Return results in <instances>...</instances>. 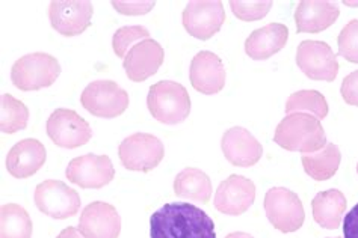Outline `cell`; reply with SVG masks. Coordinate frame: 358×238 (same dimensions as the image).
Masks as SVG:
<instances>
[{
    "label": "cell",
    "mask_w": 358,
    "mask_h": 238,
    "mask_svg": "<svg viewBox=\"0 0 358 238\" xmlns=\"http://www.w3.org/2000/svg\"><path fill=\"white\" fill-rule=\"evenodd\" d=\"M150 238H216L215 223L192 204H165L150 217Z\"/></svg>",
    "instance_id": "6da1fadb"
},
{
    "label": "cell",
    "mask_w": 358,
    "mask_h": 238,
    "mask_svg": "<svg viewBox=\"0 0 358 238\" xmlns=\"http://www.w3.org/2000/svg\"><path fill=\"white\" fill-rule=\"evenodd\" d=\"M274 142L281 148L301 154H312L328 144L322 124L310 113L286 115L277 126Z\"/></svg>",
    "instance_id": "7a4b0ae2"
},
{
    "label": "cell",
    "mask_w": 358,
    "mask_h": 238,
    "mask_svg": "<svg viewBox=\"0 0 358 238\" xmlns=\"http://www.w3.org/2000/svg\"><path fill=\"white\" fill-rule=\"evenodd\" d=\"M147 106L156 121L166 126H176L189 117L191 98L183 84L162 80L148 89Z\"/></svg>",
    "instance_id": "3957f363"
},
{
    "label": "cell",
    "mask_w": 358,
    "mask_h": 238,
    "mask_svg": "<svg viewBox=\"0 0 358 238\" xmlns=\"http://www.w3.org/2000/svg\"><path fill=\"white\" fill-rule=\"evenodd\" d=\"M61 74V65L49 53H31L15 61L11 68V82L22 91L49 88Z\"/></svg>",
    "instance_id": "277c9868"
},
{
    "label": "cell",
    "mask_w": 358,
    "mask_h": 238,
    "mask_svg": "<svg viewBox=\"0 0 358 238\" xmlns=\"http://www.w3.org/2000/svg\"><path fill=\"white\" fill-rule=\"evenodd\" d=\"M265 213L271 225L281 232H295L304 223V205L286 187H272L265 196Z\"/></svg>",
    "instance_id": "5b68a950"
},
{
    "label": "cell",
    "mask_w": 358,
    "mask_h": 238,
    "mask_svg": "<svg viewBox=\"0 0 358 238\" xmlns=\"http://www.w3.org/2000/svg\"><path fill=\"white\" fill-rule=\"evenodd\" d=\"M82 106L97 118L112 119L124 113L129 94L112 80L91 82L80 95Z\"/></svg>",
    "instance_id": "8992f818"
},
{
    "label": "cell",
    "mask_w": 358,
    "mask_h": 238,
    "mask_svg": "<svg viewBox=\"0 0 358 238\" xmlns=\"http://www.w3.org/2000/svg\"><path fill=\"white\" fill-rule=\"evenodd\" d=\"M118 156L122 166L136 172H148L159 166L165 156L164 144L148 133H135L120 144Z\"/></svg>",
    "instance_id": "52a82bcc"
},
{
    "label": "cell",
    "mask_w": 358,
    "mask_h": 238,
    "mask_svg": "<svg viewBox=\"0 0 358 238\" xmlns=\"http://www.w3.org/2000/svg\"><path fill=\"white\" fill-rule=\"evenodd\" d=\"M35 205L45 216L53 218H69L80 209V196L62 181L47 179L35 188Z\"/></svg>",
    "instance_id": "ba28073f"
},
{
    "label": "cell",
    "mask_w": 358,
    "mask_h": 238,
    "mask_svg": "<svg viewBox=\"0 0 358 238\" xmlns=\"http://www.w3.org/2000/svg\"><path fill=\"white\" fill-rule=\"evenodd\" d=\"M182 20L191 36L201 41L210 40L225 22L224 5L220 0H192L186 5Z\"/></svg>",
    "instance_id": "9c48e42d"
},
{
    "label": "cell",
    "mask_w": 358,
    "mask_h": 238,
    "mask_svg": "<svg viewBox=\"0 0 358 238\" xmlns=\"http://www.w3.org/2000/svg\"><path fill=\"white\" fill-rule=\"evenodd\" d=\"M47 136L61 148H79L92 137L90 124L70 109H56L47 119Z\"/></svg>",
    "instance_id": "30bf717a"
},
{
    "label": "cell",
    "mask_w": 358,
    "mask_h": 238,
    "mask_svg": "<svg viewBox=\"0 0 358 238\" xmlns=\"http://www.w3.org/2000/svg\"><path fill=\"white\" fill-rule=\"evenodd\" d=\"M296 65L308 79L334 82L338 74L337 54L324 41H303L296 50Z\"/></svg>",
    "instance_id": "8fae6325"
},
{
    "label": "cell",
    "mask_w": 358,
    "mask_h": 238,
    "mask_svg": "<svg viewBox=\"0 0 358 238\" xmlns=\"http://www.w3.org/2000/svg\"><path fill=\"white\" fill-rule=\"evenodd\" d=\"M92 3L88 0H53L49 20L53 29L64 36H76L91 24Z\"/></svg>",
    "instance_id": "7c38bea8"
},
{
    "label": "cell",
    "mask_w": 358,
    "mask_h": 238,
    "mask_svg": "<svg viewBox=\"0 0 358 238\" xmlns=\"http://www.w3.org/2000/svg\"><path fill=\"white\" fill-rule=\"evenodd\" d=\"M65 175L82 188H101L114 179L115 169L108 156L85 154L70 161Z\"/></svg>",
    "instance_id": "4fadbf2b"
},
{
    "label": "cell",
    "mask_w": 358,
    "mask_h": 238,
    "mask_svg": "<svg viewBox=\"0 0 358 238\" xmlns=\"http://www.w3.org/2000/svg\"><path fill=\"white\" fill-rule=\"evenodd\" d=\"M256 201V186L250 178L230 175L215 195V208L227 216H241Z\"/></svg>",
    "instance_id": "5bb4252c"
},
{
    "label": "cell",
    "mask_w": 358,
    "mask_h": 238,
    "mask_svg": "<svg viewBox=\"0 0 358 238\" xmlns=\"http://www.w3.org/2000/svg\"><path fill=\"white\" fill-rule=\"evenodd\" d=\"M79 231L85 238H118L121 217L117 208L101 201L87 205L79 218Z\"/></svg>",
    "instance_id": "9a60e30c"
},
{
    "label": "cell",
    "mask_w": 358,
    "mask_h": 238,
    "mask_svg": "<svg viewBox=\"0 0 358 238\" xmlns=\"http://www.w3.org/2000/svg\"><path fill=\"white\" fill-rule=\"evenodd\" d=\"M164 56L162 45L148 38L131 47L122 61V66L131 82H144L157 73L164 64Z\"/></svg>",
    "instance_id": "2e32d148"
},
{
    "label": "cell",
    "mask_w": 358,
    "mask_h": 238,
    "mask_svg": "<svg viewBox=\"0 0 358 238\" xmlns=\"http://www.w3.org/2000/svg\"><path fill=\"white\" fill-rule=\"evenodd\" d=\"M221 149L233 166L251 168L259 163L263 156L260 142L243 127H233L224 133Z\"/></svg>",
    "instance_id": "e0dca14e"
},
{
    "label": "cell",
    "mask_w": 358,
    "mask_h": 238,
    "mask_svg": "<svg viewBox=\"0 0 358 238\" xmlns=\"http://www.w3.org/2000/svg\"><path fill=\"white\" fill-rule=\"evenodd\" d=\"M225 68L222 61L212 52H200L194 56L189 68L191 84L204 95H215L225 87Z\"/></svg>",
    "instance_id": "ac0fdd59"
},
{
    "label": "cell",
    "mask_w": 358,
    "mask_h": 238,
    "mask_svg": "<svg viewBox=\"0 0 358 238\" xmlns=\"http://www.w3.org/2000/svg\"><path fill=\"white\" fill-rule=\"evenodd\" d=\"M341 9L328 0H303L295 9L298 34H319L333 26Z\"/></svg>",
    "instance_id": "d6986e66"
},
{
    "label": "cell",
    "mask_w": 358,
    "mask_h": 238,
    "mask_svg": "<svg viewBox=\"0 0 358 238\" xmlns=\"http://www.w3.org/2000/svg\"><path fill=\"white\" fill-rule=\"evenodd\" d=\"M45 148L40 140L23 139L9 149L6 169L14 178H29L45 163Z\"/></svg>",
    "instance_id": "ffe728a7"
},
{
    "label": "cell",
    "mask_w": 358,
    "mask_h": 238,
    "mask_svg": "<svg viewBox=\"0 0 358 238\" xmlns=\"http://www.w3.org/2000/svg\"><path fill=\"white\" fill-rule=\"evenodd\" d=\"M289 40V29L281 23H269L254 31L245 41V53L254 61H266L278 53Z\"/></svg>",
    "instance_id": "44dd1931"
},
{
    "label": "cell",
    "mask_w": 358,
    "mask_h": 238,
    "mask_svg": "<svg viewBox=\"0 0 358 238\" xmlns=\"http://www.w3.org/2000/svg\"><path fill=\"white\" fill-rule=\"evenodd\" d=\"M346 205V198L341 190L331 188L319 192L312 202L315 222L325 230H337L343 221Z\"/></svg>",
    "instance_id": "7402d4cb"
},
{
    "label": "cell",
    "mask_w": 358,
    "mask_h": 238,
    "mask_svg": "<svg viewBox=\"0 0 358 238\" xmlns=\"http://www.w3.org/2000/svg\"><path fill=\"white\" fill-rule=\"evenodd\" d=\"M174 193L178 198L207 204L212 196V181L201 169L186 168L174 179Z\"/></svg>",
    "instance_id": "603a6c76"
},
{
    "label": "cell",
    "mask_w": 358,
    "mask_h": 238,
    "mask_svg": "<svg viewBox=\"0 0 358 238\" xmlns=\"http://www.w3.org/2000/svg\"><path fill=\"white\" fill-rule=\"evenodd\" d=\"M306 174L315 181H327L333 178L342 161L341 149L334 144H328L312 154H303L301 157Z\"/></svg>",
    "instance_id": "cb8c5ba5"
},
{
    "label": "cell",
    "mask_w": 358,
    "mask_h": 238,
    "mask_svg": "<svg viewBox=\"0 0 358 238\" xmlns=\"http://www.w3.org/2000/svg\"><path fill=\"white\" fill-rule=\"evenodd\" d=\"M32 221L26 209L18 204L0 208V238H31Z\"/></svg>",
    "instance_id": "d4e9b609"
},
{
    "label": "cell",
    "mask_w": 358,
    "mask_h": 238,
    "mask_svg": "<svg viewBox=\"0 0 358 238\" xmlns=\"http://www.w3.org/2000/svg\"><path fill=\"white\" fill-rule=\"evenodd\" d=\"M286 115L292 113H310L319 121L328 115V103L322 94L315 89H304L292 94L285 106Z\"/></svg>",
    "instance_id": "484cf974"
},
{
    "label": "cell",
    "mask_w": 358,
    "mask_h": 238,
    "mask_svg": "<svg viewBox=\"0 0 358 238\" xmlns=\"http://www.w3.org/2000/svg\"><path fill=\"white\" fill-rule=\"evenodd\" d=\"M27 121H29V110L20 100L6 92L0 95V130L2 133L13 135V133L22 131L27 127Z\"/></svg>",
    "instance_id": "4316f807"
},
{
    "label": "cell",
    "mask_w": 358,
    "mask_h": 238,
    "mask_svg": "<svg viewBox=\"0 0 358 238\" xmlns=\"http://www.w3.org/2000/svg\"><path fill=\"white\" fill-rule=\"evenodd\" d=\"M150 32L144 26H124L112 36V49H114L118 58H126L127 52L134 47L136 43L148 40Z\"/></svg>",
    "instance_id": "83f0119b"
},
{
    "label": "cell",
    "mask_w": 358,
    "mask_h": 238,
    "mask_svg": "<svg viewBox=\"0 0 358 238\" xmlns=\"http://www.w3.org/2000/svg\"><path fill=\"white\" fill-rule=\"evenodd\" d=\"M233 14L242 22H256L266 17L272 8L271 0H231Z\"/></svg>",
    "instance_id": "f1b7e54d"
},
{
    "label": "cell",
    "mask_w": 358,
    "mask_h": 238,
    "mask_svg": "<svg viewBox=\"0 0 358 238\" xmlns=\"http://www.w3.org/2000/svg\"><path fill=\"white\" fill-rule=\"evenodd\" d=\"M337 43V56H342L352 64H358V20H352L343 27Z\"/></svg>",
    "instance_id": "f546056e"
},
{
    "label": "cell",
    "mask_w": 358,
    "mask_h": 238,
    "mask_svg": "<svg viewBox=\"0 0 358 238\" xmlns=\"http://www.w3.org/2000/svg\"><path fill=\"white\" fill-rule=\"evenodd\" d=\"M155 2L152 0H114L112 6L115 11L124 15H143L152 11L155 8Z\"/></svg>",
    "instance_id": "4dcf8cb0"
},
{
    "label": "cell",
    "mask_w": 358,
    "mask_h": 238,
    "mask_svg": "<svg viewBox=\"0 0 358 238\" xmlns=\"http://www.w3.org/2000/svg\"><path fill=\"white\" fill-rule=\"evenodd\" d=\"M341 94L343 100L350 104V106L358 107V70L348 74L342 82Z\"/></svg>",
    "instance_id": "1f68e13d"
},
{
    "label": "cell",
    "mask_w": 358,
    "mask_h": 238,
    "mask_svg": "<svg viewBox=\"0 0 358 238\" xmlns=\"http://www.w3.org/2000/svg\"><path fill=\"white\" fill-rule=\"evenodd\" d=\"M343 235L345 238H358V204L345 217Z\"/></svg>",
    "instance_id": "d6a6232c"
},
{
    "label": "cell",
    "mask_w": 358,
    "mask_h": 238,
    "mask_svg": "<svg viewBox=\"0 0 358 238\" xmlns=\"http://www.w3.org/2000/svg\"><path fill=\"white\" fill-rule=\"evenodd\" d=\"M56 238H85L83 234L79 231V228H73V226H69L65 228L64 231H61V234L56 237Z\"/></svg>",
    "instance_id": "836d02e7"
},
{
    "label": "cell",
    "mask_w": 358,
    "mask_h": 238,
    "mask_svg": "<svg viewBox=\"0 0 358 238\" xmlns=\"http://www.w3.org/2000/svg\"><path fill=\"white\" fill-rule=\"evenodd\" d=\"M225 238H254L252 235L247 234V232H231Z\"/></svg>",
    "instance_id": "e575fe53"
},
{
    "label": "cell",
    "mask_w": 358,
    "mask_h": 238,
    "mask_svg": "<svg viewBox=\"0 0 358 238\" xmlns=\"http://www.w3.org/2000/svg\"><path fill=\"white\" fill-rule=\"evenodd\" d=\"M328 238H341V237H328Z\"/></svg>",
    "instance_id": "d590c367"
},
{
    "label": "cell",
    "mask_w": 358,
    "mask_h": 238,
    "mask_svg": "<svg viewBox=\"0 0 358 238\" xmlns=\"http://www.w3.org/2000/svg\"><path fill=\"white\" fill-rule=\"evenodd\" d=\"M357 172H358V165H357Z\"/></svg>",
    "instance_id": "8d00e7d4"
}]
</instances>
